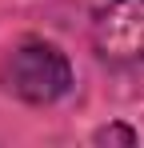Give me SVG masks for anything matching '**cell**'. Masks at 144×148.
Masks as SVG:
<instances>
[{"label": "cell", "mask_w": 144, "mask_h": 148, "mask_svg": "<svg viewBox=\"0 0 144 148\" xmlns=\"http://www.w3.org/2000/svg\"><path fill=\"white\" fill-rule=\"evenodd\" d=\"M0 84L24 104H52L72 88V64L56 44L28 36L0 60Z\"/></svg>", "instance_id": "cell-1"}, {"label": "cell", "mask_w": 144, "mask_h": 148, "mask_svg": "<svg viewBox=\"0 0 144 148\" xmlns=\"http://www.w3.org/2000/svg\"><path fill=\"white\" fill-rule=\"evenodd\" d=\"M96 52L112 64H144V0H108L92 12Z\"/></svg>", "instance_id": "cell-2"}, {"label": "cell", "mask_w": 144, "mask_h": 148, "mask_svg": "<svg viewBox=\"0 0 144 148\" xmlns=\"http://www.w3.org/2000/svg\"><path fill=\"white\" fill-rule=\"evenodd\" d=\"M96 144H136V132L124 128V124H112V128H100L96 132Z\"/></svg>", "instance_id": "cell-3"}]
</instances>
